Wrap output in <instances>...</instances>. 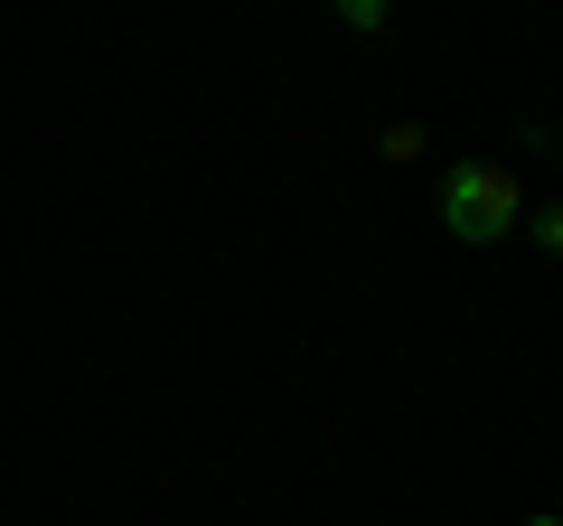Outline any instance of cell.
Returning a JSON list of instances; mask_svg holds the SVG:
<instances>
[{"instance_id": "cell-1", "label": "cell", "mask_w": 563, "mask_h": 526, "mask_svg": "<svg viewBox=\"0 0 563 526\" xmlns=\"http://www.w3.org/2000/svg\"><path fill=\"white\" fill-rule=\"evenodd\" d=\"M442 226H451L461 244H498V235H517V226H526V198H517L507 169L461 161V169L442 179Z\"/></svg>"}, {"instance_id": "cell-2", "label": "cell", "mask_w": 563, "mask_h": 526, "mask_svg": "<svg viewBox=\"0 0 563 526\" xmlns=\"http://www.w3.org/2000/svg\"><path fill=\"white\" fill-rule=\"evenodd\" d=\"M526 235H536V244H544V254H554V263H563V207H544V217H536V226H526Z\"/></svg>"}, {"instance_id": "cell-3", "label": "cell", "mask_w": 563, "mask_h": 526, "mask_svg": "<svg viewBox=\"0 0 563 526\" xmlns=\"http://www.w3.org/2000/svg\"><path fill=\"white\" fill-rule=\"evenodd\" d=\"M526 526H563V517H526Z\"/></svg>"}, {"instance_id": "cell-4", "label": "cell", "mask_w": 563, "mask_h": 526, "mask_svg": "<svg viewBox=\"0 0 563 526\" xmlns=\"http://www.w3.org/2000/svg\"><path fill=\"white\" fill-rule=\"evenodd\" d=\"M554 142H563V132H554Z\"/></svg>"}]
</instances>
